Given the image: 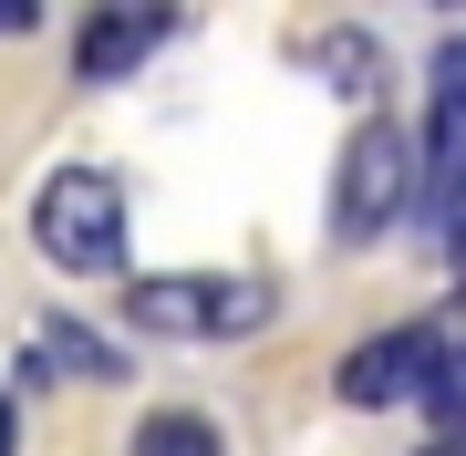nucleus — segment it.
I'll return each instance as SVG.
<instances>
[{"mask_svg":"<svg viewBox=\"0 0 466 456\" xmlns=\"http://www.w3.org/2000/svg\"><path fill=\"white\" fill-rule=\"evenodd\" d=\"M321 84L373 94V42H363V32H321Z\"/></svg>","mask_w":466,"mask_h":456,"instance_id":"9d476101","label":"nucleus"},{"mask_svg":"<svg viewBox=\"0 0 466 456\" xmlns=\"http://www.w3.org/2000/svg\"><path fill=\"white\" fill-rule=\"evenodd\" d=\"M435 94H456V104H466V32H456L446 52H435Z\"/></svg>","mask_w":466,"mask_h":456,"instance_id":"9b49d317","label":"nucleus"},{"mask_svg":"<svg viewBox=\"0 0 466 456\" xmlns=\"http://www.w3.org/2000/svg\"><path fill=\"white\" fill-rule=\"evenodd\" d=\"M415 415H435L446 436H466V342H446V353L425 363V384H415Z\"/></svg>","mask_w":466,"mask_h":456,"instance_id":"1a4fd4ad","label":"nucleus"},{"mask_svg":"<svg viewBox=\"0 0 466 456\" xmlns=\"http://www.w3.org/2000/svg\"><path fill=\"white\" fill-rule=\"evenodd\" d=\"M456 208H466V104L435 94V115H425V136H415V208H404V218L456 228Z\"/></svg>","mask_w":466,"mask_h":456,"instance_id":"423d86ee","label":"nucleus"},{"mask_svg":"<svg viewBox=\"0 0 466 456\" xmlns=\"http://www.w3.org/2000/svg\"><path fill=\"white\" fill-rule=\"evenodd\" d=\"M11 436H21V405H11V384H0V456H11Z\"/></svg>","mask_w":466,"mask_h":456,"instance_id":"4468645a","label":"nucleus"},{"mask_svg":"<svg viewBox=\"0 0 466 456\" xmlns=\"http://www.w3.org/2000/svg\"><path fill=\"white\" fill-rule=\"evenodd\" d=\"M135 456H228V446H218V425H208V415L156 405L146 425H135Z\"/></svg>","mask_w":466,"mask_h":456,"instance_id":"6e6552de","label":"nucleus"},{"mask_svg":"<svg viewBox=\"0 0 466 456\" xmlns=\"http://www.w3.org/2000/svg\"><path fill=\"white\" fill-rule=\"evenodd\" d=\"M415 208V136H404L394 115H363L352 125V146H342V177H332V238H383Z\"/></svg>","mask_w":466,"mask_h":456,"instance_id":"7ed1b4c3","label":"nucleus"},{"mask_svg":"<svg viewBox=\"0 0 466 456\" xmlns=\"http://www.w3.org/2000/svg\"><path fill=\"white\" fill-rule=\"evenodd\" d=\"M446 353V332L435 321H394V332H373L363 353H342V373H332V394L352 415H383V405H404V394L425 384V363Z\"/></svg>","mask_w":466,"mask_h":456,"instance_id":"20e7f679","label":"nucleus"},{"mask_svg":"<svg viewBox=\"0 0 466 456\" xmlns=\"http://www.w3.org/2000/svg\"><path fill=\"white\" fill-rule=\"evenodd\" d=\"M177 32V0H94L73 32V73L84 84H125L135 63H156V42Z\"/></svg>","mask_w":466,"mask_h":456,"instance_id":"39448f33","label":"nucleus"},{"mask_svg":"<svg viewBox=\"0 0 466 456\" xmlns=\"http://www.w3.org/2000/svg\"><path fill=\"white\" fill-rule=\"evenodd\" d=\"M135 332H167V342H238L269 321V280H228V270H156L125 290Z\"/></svg>","mask_w":466,"mask_h":456,"instance_id":"f03ea898","label":"nucleus"},{"mask_svg":"<svg viewBox=\"0 0 466 456\" xmlns=\"http://www.w3.org/2000/svg\"><path fill=\"white\" fill-rule=\"evenodd\" d=\"M52 373H84V384H115V373H125V353H115V342H94V332H84L73 311H52V321H42V342L21 353V384H52Z\"/></svg>","mask_w":466,"mask_h":456,"instance_id":"0eeeda50","label":"nucleus"},{"mask_svg":"<svg viewBox=\"0 0 466 456\" xmlns=\"http://www.w3.org/2000/svg\"><path fill=\"white\" fill-rule=\"evenodd\" d=\"M32 21H42V0H0V42H11V32H32Z\"/></svg>","mask_w":466,"mask_h":456,"instance_id":"f8f14e48","label":"nucleus"},{"mask_svg":"<svg viewBox=\"0 0 466 456\" xmlns=\"http://www.w3.org/2000/svg\"><path fill=\"white\" fill-rule=\"evenodd\" d=\"M32 238H42L52 270H73V280L125 270V187L104 177V167H63V177H42V198H32Z\"/></svg>","mask_w":466,"mask_h":456,"instance_id":"f257e3e1","label":"nucleus"},{"mask_svg":"<svg viewBox=\"0 0 466 456\" xmlns=\"http://www.w3.org/2000/svg\"><path fill=\"white\" fill-rule=\"evenodd\" d=\"M425 456H466V436H435V446H425Z\"/></svg>","mask_w":466,"mask_h":456,"instance_id":"2eb2a0df","label":"nucleus"},{"mask_svg":"<svg viewBox=\"0 0 466 456\" xmlns=\"http://www.w3.org/2000/svg\"><path fill=\"white\" fill-rule=\"evenodd\" d=\"M446 270H456V290H466V208H456V228H446Z\"/></svg>","mask_w":466,"mask_h":456,"instance_id":"ddd939ff","label":"nucleus"}]
</instances>
